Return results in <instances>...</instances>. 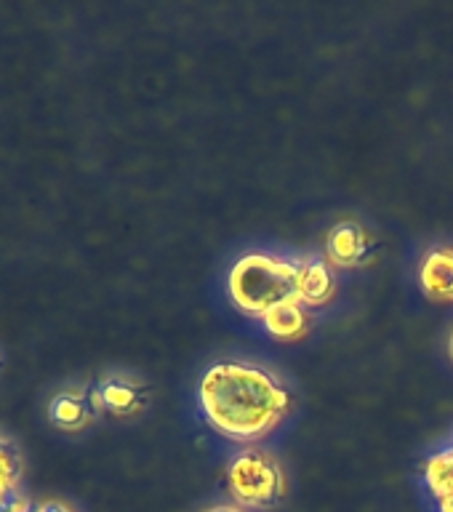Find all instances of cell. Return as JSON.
I'll use <instances>...</instances> for the list:
<instances>
[{
  "label": "cell",
  "instance_id": "4",
  "mask_svg": "<svg viewBox=\"0 0 453 512\" xmlns=\"http://www.w3.org/2000/svg\"><path fill=\"white\" fill-rule=\"evenodd\" d=\"M371 235L360 224L339 222L326 238V259L336 267H358L371 256Z\"/></svg>",
  "mask_w": 453,
  "mask_h": 512
},
{
  "label": "cell",
  "instance_id": "2",
  "mask_svg": "<svg viewBox=\"0 0 453 512\" xmlns=\"http://www.w3.org/2000/svg\"><path fill=\"white\" fill-rule=\"evenodd\" d=\"M299 264L302 259L251 251L232 264L227 288L232 304L246 315L262 318L283 302H299Z\"/></svg>",
  "mask_w": 453,
  "mask_h": 512
},
{
  "label": "cell",
  "instance_id": "11",
  "mask_svg": "<svg viewBox=\"0 0 453 512\" xmlns=\"http://www.w3.org/2000/svg\"><path fill=\"white\" fill-rule=\"evenodd\" d=\"M0 512H27V502L19 496L14 486L0 491Z\"/></svg>",
  "mask_w": 453,
  "mask_h": 512
},
{
  "label": "cell",
  "instance_id": "14",
  "mask_svg": "<svg viewBox=\"0 0 453 512\" xmlns=\"http://www.w3.org/2000/svg\"><path fill=\"white\" fill-rule=\"evenodd\" d=\"M448 352H451V358H453V334H451V342H448Z\"/></svg>",
  "mask_w": 453,
  "mask_h": 512
},
{
  "label": "cell",
  "instance_id": "1",
  "mask_svg": "<svg viewBox=\"0 0 453 512\" xmlns=\"http://www.w3.org/2000/svg\"><path fill=\"white\" fill-rule=\"evenodd\" d=\"M198 400L206 422L235 443L270 435L294 403L280 376L248 360H216L200 379Z\"/></svg>",
  "mask_w": 453,
  "mask_h": 512
},
{
  "label": "cell",
  "instance_id": "12",
  "mask_svg": "<svg viewBox=\"0 0 453 512\" xmlns=\"http://www.w3.org/2000/svg\"><path fill=\"white\" fill-rule=\"evenodd\" d=\"M38 512H72L70 507H64L62 502H46V504H40Z\"/></svg>",
  "mask_w": 453,
  "mask_h": 512
},
{
  "label": "cell",
  "instance_id": "8",
  "mask_svg": "<svg viewBox=\"0 0 453 512\" xmlns=\"http://www.w3.org/2000/svg\"><path fill=\"white\" fill-rule=\"evenodd\" d=\"M99 392H102V406L118 416H131L136 411H142L144 400H147V390L142 384L134 382V379H126V376L104 379L99 384Z\"/></svg>",
  "mask_w": 453,
  "mask_h": 512
},
{
  "label": "cell",
  "instance_id": "10",
  "mask_svg": "<svg viewBox=\"0 0 453 512\" xmlns=\"http://www.w3.org/2000/svg\"><path fill=\"white\" fill-rule=\"evenodd\" d=\"M16 475H19V456H16L11 443L0 440V491L8 486H14Z\"/></svg>",
  "mask_w": 453,
  "mask_h": 512
},
{
  "label": "cell",
  "instance_id": "3",
  "mask_svg": "<svg viewBox=\"0 0 453 512\" xmlns=\"http://www.w3.org/2000/svg\"><path fill=\"white\" fill-rule=\"evenodd\" d=\"M227 483L235 496V502L251 510H264L283 499V470L275 456L262 448H246L232 456L227 467Z\"/></svg>",
  "mask_w": 453,
  "mask_h": 512
},
{
  "label": "cell",
  "instance_id": "5",
  "mask_svg": "<svg viewBox=\"0 0 453 512\" xmlns=\"http://www.w3.org/2000/svg\"><path fill=\"white\" fill-rule=\"evenodd\" d=\"M336 291L334 270L331 262L323 256H307L299 264V302L304 307H318L326 304Z\"/></svg>",
  "mask_w": 453,
  "mask_h": 512
},
{
  "label": "cell",
  "instance_id": "7",
  "mask_svg": "<svg viewBox=\"0 0 453 512\" xmlns=\"http://www.w3.org/2000/svg\"><path fill=\"white\" fill-rule=\"evenodd\" d=\"M264 331L275 339H283V342H294V339H302L310 328V315H307V307L302 302H283L278 307H272L262 315Z\"/></svg>",
  "mask_w": 453,
  "mask_h": 512
},
{
  "label": "cell",
  "instance_id": "9",
  "mask_svg": "<svg viewBox=\"0 0 453 512\" xmlns=\"http://www.w3.org/2000/svg\"><path fill=\"white\" fill-rule=\"evenodd\" d=\"M96 411L88 403L86 392H62L48 403V419L62 430H83Z\"/></svg>",
  "mask_w": 453,
  "mask_h": 512
},
{
  "label": "cell",
  "instance_id": "6",
  "mask_svg": "<svg viewBox=\"0 0 453 512\" xmlns=\"http://www.w3.org/2000/svg\"><path fill=\"white\" fill-rule=\"evenodd\" d=\"M419 283L438 302H453V248H435L422 259Z\"/></svg>",
  "mask_w": 453,
  "mask_h": 512
},
{
  "label": "cell",
  "instance_id": "13",
  "mask_svg": "<svg viewBox=\"0 0 453 512\" xmlns=\"http://www.w3.org/2000/svg\"><path fill=\"white\" fill-rule=\"evenodd\" d=\"M206 512H243L240 507H211V510Z\"/></svg>",
  "mask_w": 453,
  "mask_h": 512
},
{
  "label": "cell",
  "instance_id": "15",
  "mask_svg": "<svg viewBox=\"0 0 453 512\" xmlns=\"http://www.w3.org/2000/svg\"><path fill=\"white\" fill-rule=\"evenodd\" d=\"M27 512H30V510H27Z\"/></svg>",
  "mask_w": 453,
  "mask_h": 512
}]
</instances>
